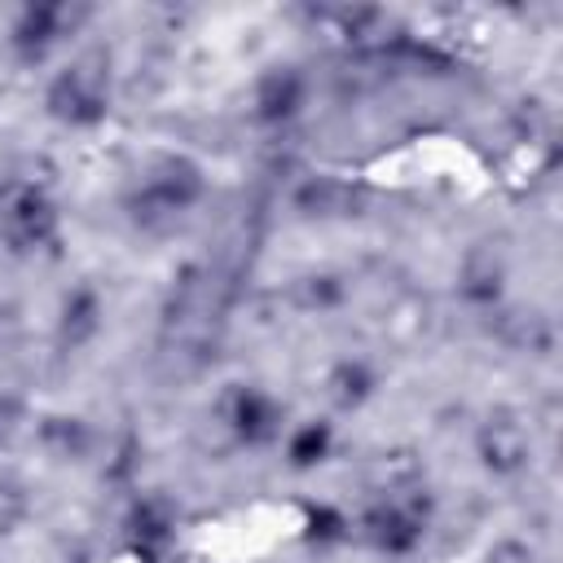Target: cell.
I'll return each mask as SVG.
<instances>
[{
	"mask_svg": "<svg viewBox=\"0 0 563 563\" xmlns=\"http://www.w3.org/2000/svg\"><path fill=\"white\" fill-rule=\"evenodd\" d=\"M365 202V194L339 176H308L299 189H295V207L299 216H312V220H343V216H356Z\"/></svg>",
	"mask_w": 563,
	"mask_h": 563,
	"instance_id": "15",
	"label": "cell"
},
{
	"mask_svg": "<svg viewBox=\"0 0 563 563\" xmlns=\"http://www.w3.org/2000/svg\"><path fill=\"white\" fill-rule=\"evenodd\" d=\"M97 427H92V418H84V413H44L40 422H35V444L53 457V462H70V466H79V462H88L92 453H97Z\"/></svg>",
	"mask_w": 563,
	"mask_h": 563,
	"instance_id": "11",
	"label": "cell"
},
{
	"mask_svg": "<svg viewBox=\"0 0 563 563\" xmlns=\"http://www.w3.org/2000/svg\"><path fill=\"white\" fill-rule=\"evenodd\" d=\"M167 563H207V559H202V554H185V550H176Z\"/></svg>",
	"mask_w": 563,
	"mask_h": 563,
	"instance_id": "18",
	"label": "cell"
},
{
	"mask_svg": "<svg viewBox=\"0 0 563 563\" xmlns=\"http://www.w3.org/2000/svg\"><path fill=\"white\" fill-rule=\"evenodd\" d=\"M176 532H180V515L163 493H141L123 515V537L141 563H167L180 550Z\"/></svg>",
	"mask_w": 563,
	"mask_h": 563,
	"instance_id": "9",
	"label": "cell"
},
{
	"mask_svg": "<svg viewBox=\"0 0 563 563\" xmlns=\"http://www.w3.org/2000/svg\"><path fill=\"white\" fill-rule=\"evenodd\" d=\"M216 418L224 427V435L238 444V449H251V453H264V449H277L290 418H286V400L264 387V383H229L216 400Z\"/></svg>",
	"mask_w": 563,
	"mask_h": 563,
	"instance_id": "4",
	"label": "cell"
},
{
	"mask_svg": "<svg viewBox=\"0 0 563 563\" xmlns=\"http://www.w3.org/2000/svg\"><path fill=\"white\" fill-rule=\"evenodd\" d=\"M207 189H211V180H207L198 158H189V154H154L136 172V180L128 185L123 211H128V220L136 229L158 233V229H172L176 220L194 216L207 202Z\"/></svg>",
	"mask_w": 563,
	"mask_h": 563,
	"instance_id": "2",
	"label": "cell"
},
{
	"mask_svg": "<svg viewBox=\"0 0 563 563\" xmlns=\"http://www.w3.org/2000/svg\"><path fill=\"white\" fill-rule=\"evenodd\" d=\"M40 110L48 123L66 132H92L114 110V62L106 48H79L70 53L40 92Z\"/></svg>",
	"mask_w": 563,
	"mask_h": 563,
	"instance_id": "1",
	"label": "cell"
},
{
	"mask_svg": "<svg viewBox=\"0 0 563 563\" xmlns=\"http://www.w3.org/2000/svg\"><path fill=\"white\" fill-rule=\"evenodd\" d=\"M308 101H312V79H308V70L295 66V62H273V66H264V70L255 75V84H251V106H246V110H251V119H255L260 128H290V123L303 119Z\"/></svg>",
	"mask_w": 563,
	"mask_h": 563,
	"instance_id": "8",
	"label": "cell"
},
{
	"mask_svg": "<svg viewBox=\"0 0 563 563\" xmlns=\"http://www.w3.org/2000/svg\"><path fill=\"white\" fill-rule=\"evenodd\" d=\"M308 537L321 541V545H339V541L352 537V519L343 510H334V506H317L308 515Z\"/></svg>",
	"mask_w": 563,
	"mask_h": 563,
	"instance_id": "17",
	"label": "cell"
},
{
	"mask_svg": "<svg viewBox=\"0 0 563 563\" xmlns=\"http://www.w3.org/2000/svg\"><path fill=\"white\" fill-rule=\"evenodd\" d=\"M378 387H383V374H378V365H374L369 356H361V352H347V356H339V361L325 369V396H330V405H334L339 413L365 409V405L378 396Z\"/></svg>",
	"mask_w": 563,
	"mask_h": 563,
	"instance_id": "12",
	"label": "cell"
},
{
	"mask_svg": "<svg viewBox=\"0 0 563 563\" xmlns=\"http://www.w3.org/2000/svg\"><path fill=\"white\" fill-rule=\"evenodd\" d=\"M471 449H475V462H479L484 475H493V479H519L532 466L537 440H532V427L523 422V413L493 409V413L479 418V427L471 435Z\"/></svg>",
	"mask_w": 563,
	"mask_h": 563,
	"instance_id": "7",
	"label": "cell"
},
{
	"mask_svg": "<svg viewBox=\"0 0 563 563\" xmlns=\"http://www.w3.org/2000/svg\"><path fill=\"white\" fill-rule=\"evenodd\" d=\"M427 528H431V510L422 497H405V493H383L374 501L361 506V515L352 519V532L387 554V559H409L422 550L427 541Z\"/></svg>",
	"mask_w": 563,
	"mask_h": 563,
	"instance_id": "5",
	"label": "cell"
},
{
	"mask_svg": "<svg viewBox=\"0 0 563 563\" xmlns=\"http://www.w3.org/2000/svg\"><path fill=\"white\" fill-rule=\"evenodd\" d=\"M62 202L44 185H13L0 202V238L13 255H48L62 242Z\"/></svg>",
	"mask_w": 563,
	"mask_h": 563,
	"instance_id": "6",
	"label": "cell"
},
{
	"mask_svg": "<svg viewBox=\"0 0 563 563\" xmlns=\"http://www.w3.org/2000/svg\"><path fill=\"white\" fill-rule=\"evenodd\" d=\"M31 431V405L18 391H0V457H9Z\"/></svg>",
	"mask_w": 563,
	"mask_h": 563,
	"instance_id": "16",
	"label": "cell"
},
{
	"mask_svg": "<svg viewBox=\"0 0 563 563\" xmlns=\"http://www.w3.org/2000/svg\"><path fill=\"white\" fill-rule=\"evenodd\" d=\"M88 22H92V9L79 4V0H26L4 22V48L22 66H44Z\"/></svg>",
	"mask_w": 563,
	"mask_h": 563,
	"instance_id": "3",
	"label": "cell"
},
{
	"mask_svg": "<svg viewBox=\"0 0 563 563\" xmlns=\"http://www.w3.org/2000/svg\"><path fill=\"white\" fill-rule=\"evenodd\" d=\"M457 295H462V303L475 308V312L497 308V303L506 299V264H501V255H493V251H471V255L462 260V268H457Z\"/></svg>",
	"mask_w": 563,
	"mask_h": 563,
	"instance_id": "14",
	"label": "cell"
},
{
	"mask_svg": "<svg viewBox=\"0 0 563 563\" xmlns=\"http://www.w3.org/2000/svg\"><path fill=\"white\" fill-rule=\"evenodd\" d=\"M106 330V295L92 282H75L62 299H57V317H53V343L62 356H75L84 347H92Z\"/></svg>",
	"mask_w": 563,
	"mask_h": 563,
	"instance_id": "10",
	"label": "cell"
},
{
	"mask_svg": "<svg viewBox=\"0 0 563 563\" xmlns=\"http://www.w3.org/2000/svg\"><path fill=\"white\" fill-rule=\"evenodd\" d=\"M334 444H339V427L334 418H303V422H290L286 435H282V462L295 471V475H308L317 466H325L334 457Z\"/></svg>",
	"mask_w": 563,
	"mask_h": 563,
	"instance_id": "13",
	"label": "cell"
}]
</instances>
